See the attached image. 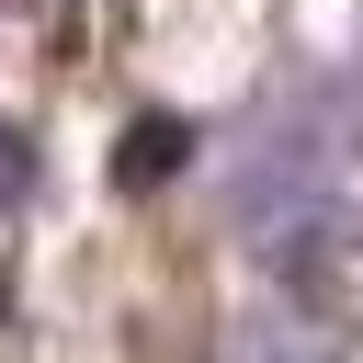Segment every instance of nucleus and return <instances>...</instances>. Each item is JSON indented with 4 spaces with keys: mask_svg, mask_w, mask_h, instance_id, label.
Here are the masks:
<instances>
[{
    "mask_svg": "<svg viewBox=\"0 0 363 363\" xmlns=\"http://www.w3.org/2000/svg\"><path fill=\"white\" fill-rule=\"evenodd\" d=\"M238 363H318V352H306L295 329H250V340H238Z\"/></svg>",
    "mask_w": 363,
    "mask_h": 363,
    "instance_id": "7ed1b4c3",
    "label": "nucleus"
},
{
    "mask_svg": "<svg viewBox=\"0 0 363 363\" xmlns=\"http://www.w3.org/2000/svg\"><path fill=\"white\" fill-rule=\"evenodd\" d=\"M23 193H34V136L0 113V204H23Z\"/></svg>",
    "mask_w": 363,
    "mask_h": 363,
    "instance_id": "f03ea898",
    "label": "nucleus"
},
{
    "mask_svg": "<svg viewBox=\"0 0 363 363\" xmlns=\"http://www.w3.org/2000/svg\"><path fill=\"white\" fill-rule=\"evenodd\" d=\"M159 170H182V125H136L125 136V182H159Z\"/></svg>",
    "mask_w": 363,
    "mask_h": 363,
    "instance_id": "f257e3e1",
    "label": "nucleus"
}]
</instances>
